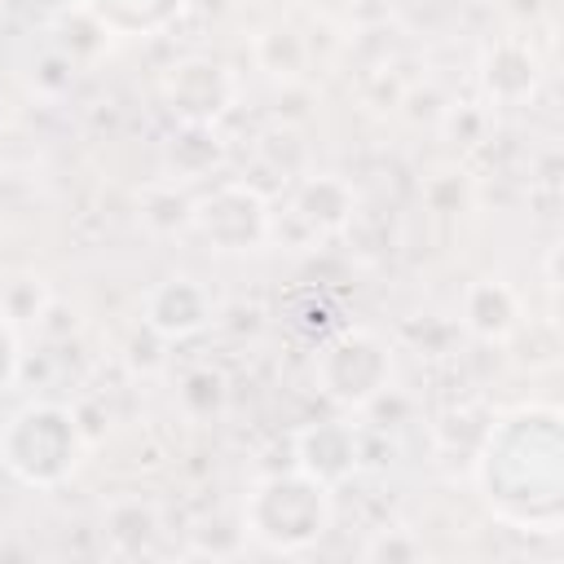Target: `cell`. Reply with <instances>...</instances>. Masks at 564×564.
Returning <instances> with one entry per match:
<instances>
[{
    "instance_id": "obj_11",
    "label": "cell",
    "mask_w": 564,
    "mask_h": 564,
    "mask_svg": "<svg viewBox=\"0 0 564 564\" xmlns=\"http://www.w3.org/2000/svg\"><path fill=\"white\" fill-rule=\"evenodd\" d=\"M167 159H172V172H176L181 181L203 176V172L220 159V141H216L212 123H185V132H181V137H172Z\"/></svg>"
},
{
    "instance_id": "obj_3",
    "label": "cell",
    "mask_w": 564,
    "mask_h": 564,
    "mask_svg": "<svg viewBox=\"0 0 564 564\" xmlns=\"http://www.w3.org/2000/svg\"><path fill=\"white\" fill-rule=\"evenodd\" d=\"M392 379V352L375 330H339L322 357H317V383L326 397L344 401V405H370L388 392Z\"/></svg>"
},
{
    "instance_id": "obj_10",
    "label": "cell",
    "mask_w": 564,
    "mask_h": 564,
    "mask_svg": "<svg viewBox=\"0 0 564 564\" xmlns=\"http://www.w3.org/2000/svg\"><path fill=\"white\" fill-rule=\"evenodd\" d=\"M485 84L494 97L502 101H520L524 93H533V57L520 44H498L485 57Z\"/></svg>"
},
{
    "instance_id": "obj_6",
    "label": "cell",
    "mask_w": 564,
    "mask_h": 564,
    "mask_svg": "<svg viewBox=\"0 0 564 564\" xmlns=\"http://www.w3.org/2000/svg\"><path fill=\"white\" fill-rule=\"evenodd\" d=\"M207 322H212V295L194 278H167L145 295V326L167 339L194 335Z\"/></svg>"
},
{
    "instance_id": "obj_13",
    "label": "cell",
    "mask_w": 564,
    "mask_h": 564,
    "mask_svg": "<svg viewBox=\"0 0 564 564\" xmlns=\"http://www.w3.org/2000/svg\"><path fill=\"white\" fill-rule=\"evenodd\" d=\"M225 397H229L225 375L212 370V366H198V370H189V375L181 379V405H185L189 414H198V419L220 414V410H225Z\"/></svg>"
},
{
    "instance_id": "obj_14",
    "label": "cell",
    "mask_w": 564,
    "mask_h": 564,
    "mask_svg": "<svg viewBox=\"0 0 564 564\" xmlns=\"http://www.w3.org/2000/svg\"><path fill=\"white\" fill-rule=\"evenodd\" d=\"M18 379V339H13V322L0 313V392H9Z\"/></svg>"
},
{
    "instance_id": "obj_5",
    "label": "cell",
    "mask_w": 564,
    "mask_h": 564,
    "mask_svg": "<svg viewBox=\"0 0 564 564\" xmlns=\"http://www.w3.org/2000/svg\"><path fill=\"white\" fill-rule=\"evenodd\" d=\"M167 106L185 119V123H212L229 101H234V79L220 62H207V57H189L181 66H172L167 84Z\"/></svg>"
},
{
    "instance_id": "obj_12",
    "label": "cell",
    "mask_w": 564,
    "mask_h": 564,
    "mask_svg": "<svg viewBox=\"0 0 564 564\" xmlns=\"http://www.w3.org/2000/svg\"><path fill=\"white\" fill-rule=\"evenodd\" d=\"M256 62L269 70V75H300L304 70V40L295 35V26H273L256 40Z\"/></svg>"
},
{
    "instance_id": "obj_2",
    "label": "cell",
    "mask_w": 564,
    "mask_h": 564,
    "mask_svg": "<svg viewBox=\"0 0 564 564\" xmlns=\"http://www.w3.org/2000/svg\"><path fill=\"white\" fill-rule=\"evenodd\" d=\"M79 445L84 441H79V427H75L70 410L26 405V410L13 414V423L0 441V458L26 485H57L62 476L75 471Z\"/></svg>"
},
{
    "instance_id": "obj_4",
    "label": "cell",
    "mask_w": 564,
    "mask_h": 564,
    "mask_svg": "<svg viewBox=\"0 0 564 564\" xmlns=\"http://www.w3.org/2000/svg\"><path fill=\"white\" fill-rule=\"evenodd\" d=\"M189 225H198V234L212 238L220 251H256L269 238V207L251 185L234 181L194 203Z\"/></svg>"
},
{
    "instance_id": "obj_8",
    "label": "cell",
    "mask_w": 564,
    "mask_h": 564,
    "mask_svg": "<svg viewBox=\"0 0 564 564\" xmlns=\"http://www.w3.org/2000/svg\"><path fill=\"white\" fill-rule=\"evenodd\" d=\"M300 467L317 476L322 485L344 480L357 467V441L348 423H317L313 432L300 436Z\"/></svg>"
},
{
    "instance_id": "obj_1",
    "label": "cell",
    "mask_w": 564,
    "mask_h": 564,
    "mask_svg": "<svg viewBox=\"0 0 564 564\" xmlns=\"http://www.w3.org/2000/svg\"><path fill=\"white\" fill-rule=\"evenodd\" d=\"M247 533L269 551H300L317 542L330 524V485L308 476L304 467L291 476H269L247 498Z\"/></svg>"
},
{
    "instance_id": "obj_9",
    "label": "cell",
    "mask_w": 564,
    "mask_h": 564,
    "mask_svg": "<svg viewBox=\"0 0 564 564\" xmlns=\"http://www.w3.org/2000/svg\"><path fill=\"white\" fill-rule=\"evenodd\" d=\"M295 212L313 234H335V229H344L352 220V189L339 176H313L300 189Z\"/></svg>"
},
{
    "instance_id": "obj_7",
    "label": "cell",
    "mask_w": 564,
    "mask_h": 564,
    "mask_svg": "<svg viewBox=\"0 0 564 564\" xmlns=\"http://www.w3.org/2000/svg\"><path fill=\"white\" fill-rule=\"evenodd\" d=\"M463 322L480 339H507L520 326V300H516V291L507 282L480 278V282H471L463 291Z\"/></svg>"
}]
</instances>
